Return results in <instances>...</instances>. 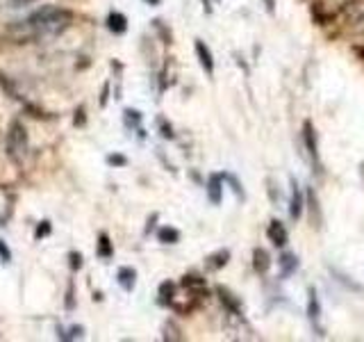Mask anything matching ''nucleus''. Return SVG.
Listing matches in <instances>:
<instances>
[{
    "label": "nucleus",
    "instance_id": "obj_24",
    "mask_svg": "<svg viewBox=\"0 0 364 342\" xmlns=\"http://www.w3.org/2000/svg\"><path fill=\"white\" fill-rule=\"evenodd\" d=\"M69 265H71V269L73 271L82 269V254H80V251H71L69 254Z\"/></svg>",
    "mask_w": 364,
    "mask_h": 342
},
{
    "label": "nucleus",
    "instance_id": "obj_5",
    "mask_svg": "<svg viewBox=\"0 0 364 342\" xmlns=\"http://www.w3.org/2000/svg\"><path fill=\"white\" fill-rule=\"evenodd\" d=\"M182 288H187L189 292H193V297H201V299H205L207 294V281H205V276H198V274H184L182 276Z\"/></svg>",
    "mask_w": 364,
    "mask_h": 342
},
{
    "label": "nucleus",
    "instance_id": "obj_8",
    "mask_svg": "<svg viewBox=\"0 0 364 342\" xmlns=\"http://www.w3.org/2000/svg\"><path fill=\"white\" fill-rule=\"evenodd\" d=\"M267 237L271 240L273 246H285L287 242H289V233H287L285 224L280 222V219H273L271 224H269L267 228Z\"/></svg>",
    "mask_w": 364,
    "mask_h": 342
},
{
    "label": "nucleus",
    "instance_id": "obj_2",
    "mask_svg": "<svg viewBox=\"0 0 364 342\" xmlns=\"http://www.w3.org/2000/svg\"><path fill=\"white\" fill-rule=\"evenodd\" d=\"M7 153H9V158L16 162L25 160V156H27V133H25V128H23V123H18V121H14V123L9 126Z\"/></svg>",
    "mask_w": 364,
    "mask_h": 342
},
{
    "label": "nucleus",
    "instance_id": "obj_26",
    "mask_svg": "<svg viewBox=\"0 0 364 342\" xmlns=\"http://www.w3.org/2000/svg\"><path fill=\"white\" fill-rule=\"evenodd\" d=\"M50 231H53V226H50L48 219H46V222H41L39 228H37V240H44V237H48Z\"/></svg>",
    "mask_w": 364,
    "mask_h": 342
},
{
    "label": "nucleus",
    "instance_id": "obj_27",
    "mask_svg": "<svg viewBox=\"0 0 364 342\" xmlns=\"http://www.w3.org/2000/svg\"><path fill=\"white\" fill-rule=\"evenodd\" d=\"M330 271H333V274H335V276H337V278H339V281H342V283H344V285H348V288H353V290H355V292H362V285H357V283H353V281H348V276H344V274H339V271H337V269H330Z\"/></svg>",
    "mask_w": 364,
    "mask_h": 342
},
{
    "label": "nucleus",
    "instance_id": "obj_1",
    "mask_svg": "<svg viewBox=\"0 0 364 342\" xmlns=\"http://www.w3.org/2000/svg\"><path fill=\"white\" fill-rule=\"evenodd\" d=\"M73 21V14L69 9L55 7V5H44L37 12H32L25 21H16L7 27V35L16 44H27L35 39H44V37H57Z\"/></svg>",
    "mask_w": 364,
    "mask_h": 342
},
{
    "label": "nucleus",
    "instance_id": "obj_7",
    "mask_svg": "<svg viewBox=\"0 0 364 342\" xmlns=\"http://www.w3.org/2000/svg\"><path fill=\"white\" fill-rule=\"evenodd\" d=\"M303 208H305V199H303V192H301L299 182L291 178V199H289V217L294 222H299L303 217Z\"/></svg>",
    "mask_w": 364,
    "mask_h": 342
},
{
    "label": "nucleus",
    "instance_id": "obj_17",
    "mask_svg": "<svg viewBox=\"0 0 364 342\" xmlns=\"http://www.w3.org/2000/svg\"><path fill=\"white\" fill-rule=\"evenodd\" d=\"M157 237L162 244H178V242H180V231L173 226H162L157 231Z\"/></svg>",
    "mask_w": 364,
    "mask_h": 342
},
{
    "label": "nucleus",
    "instance_id": "obj_18",
    "mask_svg": "<svg viewBox=\"0 0 364 342\" xmlns=\"http://www.w3.org/2000/svg\"><path fill=\"white\" fill-rule=\"evenodd\" d=\"M173 294H176V285H173L171 281H164V283L159 285V303H167V306H171Z\"/></svg>",
    "mask_w": 364,
    "mask_h": 342
},
{
    "label": "nucleus",
    "instance_id": "obj_20",
    "mask_svg": "<svg viewBox=\"0 0 364 342\" xmlns=\"http://www.w3.org/2000/svg\"><path fill=\"white\" fill-rule=\"evenodd\" d=\"M139 123H141V112L139 110H125V126L127 128L139 130Z\"/></svg>",
    "mask_w": 364,
    "mask_h": 342
},
{
    "label": "nucleus",
    "instance_id": "obj_13",
    "mask_svg": "<svg viewBox=\"0 0 364 342\" xmlns=\"http://www.w3.org/2000/svg\"><path fill=\"white\" fill-rule=\"evenodd\" d=\"M116 278H119V285L125 290V292H132L135 285H137V271L132 269V267H121Z\"/></svg>",
    "mask_w": 364,
    "mask_h": 342
},
{
    "label": "nucleus",
    "instance_id": "obj_19",
    "mask_svg": "<svg viewBox=\"0 0 364 342\" xmlns=\"http://www.w3.org/2000/svg\"><path fill=\"white\" fill-rule=\"evenodd\" d=\"M221 176H223V180H228L230 182V190L235 192V196H237V199H246V192H244V187H242V182L237 180V178L233 176V173H221Z\"/></svg>",
    "mask_w": 364,
    "mask_h": 342
},
{
    "label": "nucleus",
    "instance_id": "obj_10",
    "mask_svg": "<svg viewBox=\"0 0 364 342\" xmlns=\"http://www.w3.org/2000/svg\"><path fill=\"white\" fill-rule=\"evenodd\" d=\"M216 294H219L221 303H223V308L228 313H233V315H242V303H239V299L235 297L230 290L225 288H216Z\"/></svg>",
    "mask_w": 364,
    "mask_h": 342
},
{
    "label": "nucleus",
    "instance_id": "obj_28",
    "mask_svg": "<svg viewBox=\"0 0 364 342\" xmlns=\"http://www.w3.org/2000/svg\"><path fill=\"white\" fill-rule=\"evenodd\" d=\"M82 335H84L82 326H73V329H69V333H61V340H73V338H82Z\"/></svg>",
    "mask_w": 364,
    "mask_h": 342
},
{
    "label": "nucleus",
    "instance_id": "obj_34",
    "mask_svg": "<svg viewBox=\"0 0 364 342\" xmlns=\"http://www.w3.org/2000/svg\"><path fill=\"white\" fill-rule=\"evenodd\" d=\"M84 123V107L78 110V116H75V126H82Z\"/></svg>",
    "mask_w": 364,
    "mask_h": 342
},
{
    "label": "nucleus",
    "instance_id": "obj_4",
    "mask_svg": "<svg viewBox=\"0 0 364 342\" xmlns=\"http://www.w3.org/2000/svg\"><path fill=\"white\" fill-rule=\"evenodd\" d=\"M193 50H196V57H198V62H201L203 71H205L207 76H214V55H212L210 46L203 39H196L193 41Z\"/></svg>",
    "mask_w": 364,
    "mask_h": 342
},
{
    "label": "nucleus",
    "instance_id": "obj_31",
    "mask_svg": "<svg viewBox=\"0 0 364 342\" xmlns=\"http://www.w3.org/2000/svg\"><path fill=\"white\" fill-rule=\"evenodd\" d=\"M75 306V299H73V285H69V292H66V310Z\"/></svg>",
    "mask_w": 364,
    "mask_h": 342
},
{
    "label": "nucleus",
    "instance_id": "obj_6",
    "mask_svg": "<svg viewBox=\"0 0 364 342\" xmlns=\"http://www.w3.org/2000/svg\"><path fill=\"white\" fill-rule=\"evenodd\" d=\"M205 192H207L210 203L212 205H219L221 201H223V176H221V173H212V176L207 178Z\"/></svg>",
    "mask_w": 364,
    "mask_h": 342
},
{
    "label": "nucleus",
    "instance_id": "obj_32",
    "mask_svg": "<svg viewBox=\"0 0 364 342\" xmlns=\"http://www.w3.org/2000/svg\"><path fill=\"white\" fill-rule=\"evenodd\" d=\"M107 94H110V85L105 82V87H103V96H101V107L107 105Z\"/></svg>",
    "mask_w": 364,
    "mask_h": 342
},
{
    "label": "nucleus",
    "instance_id": "obj_15",
    "mask_svg": "<svg viewBox=\"0 0 364 342\" xmlns=\"http://www.w3.org/2000/svg\"><path fill=\"white\" fill-rule=\"evenodd\" d=\"M278 265H280V269H282V276H291L299 269V258L294 254H282L278 258Z\"/></svg>",
    "mask_w": 364,
    "mask_h": 342
},
{
    "label": "nucleus",
    "instance_id": "obj_16",
    "mask_svg": "<svg viewBox=\"0 0 364 342\" xmlns=\"http://www.w3.org/2000/svg\"><path fill=\"white\" fill-rule=\"evenodd\" d=\"M98 258H103V260H110L112 256H114V244H112V240L105 235V233H101L98 235V249H96Z\"/></svg>",
    "mask_w": 364,
    "mask_h": 342
},
{
    "label": "nucleus",
    "instance_id": "obj_30",
    "mask_svg": "<svg viewBox=\"0 0 364 342\" xmlns=\"http://www.w3.org/2000/svg\"><path fill=\"white\" fill-rule=\"evenodd\" d=\"M0 260H3V262H9V260H12V251L7 249V244H5L3 240H0Z\"/></svg>",
    "mask_w": 364,
    "mask_h": 342
},
{
    "label": "nucleus",
    "instance_id": "obj_14",
    "mask_svg": "<svg viewBox=\"0 0 364 342\" xmlns=\"http://www.w3.org/2000/svg\"><path fill=\"white\" fill-rule=\"evenodd\" d=\"M107 30L114 32V35H123L127 30V18L121 12H110V16H107Z\"/></svg>",
    "mask_w": 364,
    "mask_h": 342
},
{
    "label": "nucleus",
    "instance_id": "obj_12",
    "mask_svg": "<svg viewBox=\"0 0 364 342\" xmlns=\"http://www.w3.org/2000/svg\"><path fill=\"white\" fill-rule=\"evenodd\" d=\"M253 267L257 274H267L271 269V256L267 249H255L253 251Z\"/></svg>",
    "mask_w": 364,
    "mask_h": 342
},
{
    "label": "nucleus",
    "instance_id": "obj_21",
    "mask_svg": "<svg viewBox=\"0 0 364 342\" xmlns=\"http://www.w3.org/2000/svg\"><path fill=\"white\" fill-rule=\"evenodd\" d=\"M307 203H310V210H312V222H314V214L321 224V210H319V201H316V194L314 190H307Z\"/></svg>",
    "mask_w": 364,
    "mask_h": 342
},
{
    "label": "nucleus",
    "instance_id": "obj_25",
    "mask_svg": "<svg viewBox=\"0 0 364 342\" xmlns=\"http://www.w3.org/2000/svg\"><path fill=\"white\" fill-rule=\"evenodd\" d=\"M107 162H110L112 167H125L127 165V158L121 156V153H110V156H107Z\"/></svg>",
    "mask_w": 364,
    "mask_h": 342
},
{
    "label": "nucleus",
    "instance_id": "obj_9",
    "mask_svg": "<svg viewBox=\"0 0 364 342\" xmlns=\"http://www.w3.org/2000/svg\"><path fill=\"white\" fill-rule=\"evenodd\" d=\"M307 317H310V322L319 329V335H323V329L319 326V320H321V303H319V294H316L314 288L307 290Z\"/></svg>",
    "mask_w": 364,
    "mask_h": 342
},
{
    "label": "nucleus",
    "instance_id": "obj_3",
    "mask_svg": "<svg viewBox=\"0 0 364 342\" xmlns=\"http://www.w3.org/2000/svg\"><path fill=\"white\" fill-rule=\"evenodd\" d=\"M303 144L310 153V160L312 165L316 167V173L323 176V165H321V156H319V142H316V130L312 126V121H305L303 123Z\"/></svg>",
    "mask_w": 364,
    "mask_h": 342
},
{
    "label": "nucleus",
    "instance_id": "obj_33",
    "mask_svg": "<svg viewBox=\"0 0 364 342\" xmlns=\"http://www.w3.org/2000/svg\"><path fill=\"white\" fill-rule=\"evenodd\" d=\"M30 3H35V0H9L12 7H25V5H30Z\"/></svg>",
    "mask_w": 364,
    "mask_h": 342
},
{
    "label": "nucleus",
    "instance_id": "obj_11",
    "mask_svg": "<svg viewBox=\"0 0 364 342\" xmlns=\"http://www.w3.org/2000/svg\"><path fill=\"white\" fill-rule=\"evenodd\" d=\"M228 260H230V251L228 249H219L216 254H212V256L205 258V267L210 271H219L221 267L228 265Z\"/></svg>",
    "mask_w": 364,
    "mask_h": 342
},
{
    "label": "nucleus",
    "instance_id": "obj_22",
    "mask_svg": "<svg viewBox=\"0 0 364 342\" xmlns=\"http://www.w3.org/2000/svg\"><path fill=\"white\" fill-rule=\"evenodd\" d=\"M178 333H180V329H178L173 322H167V324H164V335H162L164 340H182V335H178Z\"/></svg>",
    "mask_w": 364,
    "mask_h": 342
},
{
    "label": "nucleus",
    "instance_id": "obj_23",
    "mask_svg": "<svg viewBox=\"0 0 364 342\" xmlns=\"http://www.w3.org/2000/svg\"><path fill=\"white\" fill-rule=\"evenodd\" d=\"M157 126H159V135H162L164 139H173V137H176V133H173V128H171V123H169V121L157 119Z\"/></svg>",
    "mask_w": 364,
    "mask_h": 342
},
{
    "label": "nucleus",
    "instance_id": "obj_35",
    "mask_svg": "<svg viewBox=\"0 0 364 342\" xmlns=\"http://www.w3.org/2000/svg\"><path fill=\"white\" fill-rule=\"evenodd\" d=\"M146 3H148V5H150V7H157V5H159V3H162V0H146Z\"/></svg>",
    "mask_w": 364,
    "mask_h": 342
},
{
    "label": "nucleus",
    "instance_id": "obj_29",
    "mask_svg": "<svg viewBox=\"0 0 364 342\" xmlns=\"http://www.w3.org/2000/svg\"><path fill=\"white\" fill-rule=\"evenodd\" d=\"M153 23H155V27L159 30V35H162L164 44H171V32H167V30H164V27H162V21H159V18H155Z\"/></svg>",
    "mask_w": 364,
    "mask_h": 342
}]
</instances>
